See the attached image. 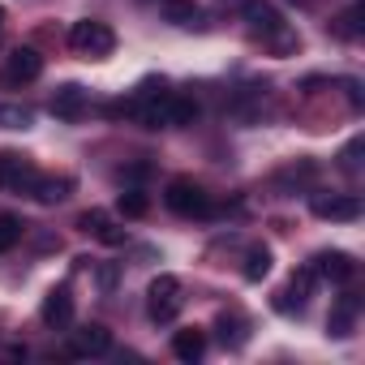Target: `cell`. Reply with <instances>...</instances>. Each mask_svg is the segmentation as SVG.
Instances as JSON below:
<instances>
[{"label":"cell","mask_w":365,"mask_h":365,"mask_svg":"<svg viewBox=\"0 0 365 365\" xmlns=\"http://www.w3.org/2000/svg\"><path fill=\"white\" fill-rule=\"evenodd\" d=\"M69 190H73V180H69V176H35L31 198H35V202H43V207H52V202H65V198H69Z\"/></svg>","instance_id":"obj_14"},{"label":"cell","mask_w":365,"mask_h":365,"mask_svg":"<svg viewBox=\"0 0 365 365\" xmlns=\"http://www.w3.org/2000/svg\"><path fill=\"white\" fill-rule=\"evenodd\" d=\"M220 339H224V344H232V348H241V344H245L241 318H228V314H220Z\"/></svg>","instance_id":"obj_22"},{"label":"cell","mask_w":365,"mask_h":365,"mask_svg":"<svg viewBox=\"0 0 365 365\" xmlns=\"http://www.w3.org/2000/svg\"><path fill=\"white\" fill-rule=\"evenodd\" d=\"M52 116H61V120H78L82 112H86V91L78 86V82H69V86H61L56 95H52Z\"/></svg>","instance_id":"obj_13"},{"label":"cell","mask_w":365,"mask_h":365,"mask_svg":"<svg viewBox=\"0 0 365 365\" xmlns=\"http://www.w3.org/2000/svg\"><path fill=\"white\" fill-rule=\"evenodd\" d=\"M69 48L78 52V56H112V48H116V35H112V26L108 22H95V18H82V22H73V31H69Z\"/></svg>","instance_id":"obj_2"},{"label":"cell","mask_w":365,"mask_h":365,"mask_svg":"<svg viewBox=\"0 0 365 365\" xmlns=\"http://www.w3.org/2000/svg\"><path fill=\"white\" fill-rule=\"evenodd\" d=\"M180 305H185V297H180V279L176 275H155L150 288H146V314H150V322H172L180 314Z\"/></svg>","instance_id":"obj_3"},{"label":"cell","mask_w":365,"mask_h":365,"mask_svg":"<svg viewBox=\"0 0 365 365\" xmlns=\"http://www.w3.org/2000/svg\"><path fill=\"white\" fill-rule=\"evenodd\" d=\"M198 120V103L194 99H180V95H172V129H180V125H194Z\"/></svg>","instance_id":"obj_21"},{"label":"cell","mask_w":365,"mask_h":365,"mask_svg":"<svg viewBox=\"0 0 365 365\" xmlns=\"http://www.w3.org/2000/svg\"><path fill=\"white\" fill-rule=\"evenodd\" d=\"M22 232H26V224H22L18 215H9V211L0 215V254H9V250L22 241Z\"/></svg>","instance_id":"obj_19"},{"label":"cell","mask_w":365,"mask_h":365,"mask_svg":"<svg viewBox=\"0 0 365 365\" xmlns=\"http://www.w3.org/2000/svg\"><path fill=\"white\" fill-rule=\"evenodd\" d=\"M245 18H250V26H254L258 35H279V31H284V18L267 5V0H250V5H245Z\"/></svg>","instance_id":"obj_16"},{"label":"cell","mask_w":365,"mask_h":365,"mask_svg":"<svg viewBox=\"0 0 365 365\" xmlns=\"http://www.w3.org/2000/svg\"><path fill=\"white\" fill-rule=\"evenodd\" d=\"M163 22H172L180 31H194V26H202V9L194 0H163Z\"/></svg>","instance_id":"obj_15"},{"label":"cell","mask_w":365,"mask_h":365,"mask_svg":"<svg viewBox=\"0 0 365 365\" xmlns=\"http://www.w3.org/2000/svg\"><path fill=\"white\" fill-rule=\"evenodd\" d=\"M309 211H314L318 220L348 224V220H356V215H361V198H356V194H314Z\"/></svg>","instance_id":"obj_5"},{"label":"cell","mask_w":365,"mask_h":365,"mask_svg":"<svg viewBox=\"0 0 365 365\" xmlns=\"http://www.w3.org/2000/svg\"><path fill=\"white\" fill-rule=\"evenodd\" d=\"M163 202H168V211L185 215V220H207V215L215 211L211 194L198 185L194 176H176V180H168V190H163Z\"/></svg>","instance_id":"obj_1"},{"label":"cell","mask_w":365,"mask_h":365,"mask_svg":"<svg viewBox=\"0 0 365 365\" xmlns=\"http://www.w3.org/2000/svg\"><path fill=\"white\" fill-rule=\"evenodd\" d=\"M116 207H120V215H129V220H142V215L150 211V198H146L142 190H125Z\"/></svg>","instance_id":"obj_20"},{"label":"cell","mask_w":365,"mask_h":365,"mask_svg":"<svg viewBox=\"0 0 365 365\" xmlns=\"http://www.w3.org/2000/svg\"><path fill=\"white\" fill-rule=\"evenodd\" d=\"M361 18H365V9H361V5H356V9H348V14L339 18V22H344V26H339V35H361Z\"/></svg>","instance_id":"obj_23"},{"label":"cell","mask_w":365,"mask_h":365,"mask_svg":"<svg viewBox=\"0 0 365 365\" xmlns=\"http://www.w3.org/2000/svg\"><path fill=\"white\" fill-rule=\"evenodd\" d=\"M78 228H82L86 237L103 241V245H125V232L112 224V215H108V211H82V215H78Z\"/></svg>","instance_id":"obj_9"},{"label":"cell","mask_w":365,"mask_h":365,"mask_svg":"<svg viewBox=\"0 0 365 365\" xmlns=\"http://www.w3.org/2000/svg\"><path fill=\"white\" fill-rule=\"evenodd\" d=\"M202 352H207V331H202V327H185V331L172 335V356H176V361L194 365Z\"/></svg>","instance_id":"obj_12"},{"label":"cell","mask_w":365,"mask_h":365,"mask_svg":"<svg viewBox=\"0 0 365 365\" xmlns=\"http://www.w3.org/2000/svg\"><path fill=\"white\" fill-rule=\"evenodd\" d=\"M43 73V56L35 52V48H18V52H9V61H5V82H35Z\"/></svg>","instance_id":"obj_7"},{"label":"cell","mask_w":365,"mask_h":365,"mask_svg":"<svg viewBox=\"0 0 365 365\" xmlns=\"http://www.w3.org/2000/svg\"><path fill=\"white\" fill-rule=\"evenodd\" d=\"M309 267H314V275L327 279V284H352V275H356V262H352V254H344V250H322V254L309 258Z\"/></svg>","instance_id":"obj_6"},{"label":"cell","mask_w":365,"mask_h":365,"mask_svg":"<svg viewBox=\"0 0 365 365\" xmlns=\"http://www.w3.org/2000/svg\"><path fill=\"white\" fill-rule=\"evenodd\" d=\"M0 125H5V129H31L35 112L22 108V103H0Z\"/></svg>","instance_id":"obj_18"},{"label":"cell","mask_w":365,"mask_h":365,"mask_svg":"<svg viewBox=\"0 0 365 365\" xmlns=\"http://www.w3.org/2000/svg\"><path fill=\"white\" fill-rule=\"evenodd\" d=\"M271 262H275V258H271V250H267V245H254V250L245 254L241 275H245L250 284H258V279H267V275H271Z\"/></svg>","instance_id":"obj_17"},{"label":"cell","mask_w":365,"mask_h":365,"mask_svg":"<svg viewBox=\"0 0 365 365\" xmlns=\"http://www.w3.org/2000/svg\"><path fill=\"white\" fill-rule=\"evenodd\" d=\"M0 31H5V9H0Z\"/></svg>","instance_id":"obj_24"},{"label":"cell","mask_w":365,"mask_h":365,"mask_svg":"<svg viewBox=\"0 0 365 365\" xmlns=\"http://www.w3.org/2000/svg\"><path fill=\"white\" fill-rule=\"evenodd\" d=\"M108 348H112V331H108V327H99V322H91V327L73 331L69 356H103Z\"/></svg>","instance_id":"obj_8"},{"label":"cell","mask_w":365,"mask_h":365,"mask_svg":"<svg viewBox=\"0 0 365 365\" xmlns=\"http://www.w3.org/2000/svg\"><path fill=\"white\" fill-rule=\"evenodd\" d=\"M356 314H361V301H356L352 292H344V297L335 301L331 318H327V331H331L335 339H348V335H352V327H356Z\"/></svg>","instance_id":"obj_11"},{"label":"cell","mask_w":365,"mask_h":365,"mask_svg":"<svg viewBox=\"0 0 365 365\" xmlns=\"http://www.w3.org/2000/svg\"><path fill=\"white\" fill-rule=\"evenodd\" d=\"M43 322H48V327H56V331L73 322V292H69L65 284H61V288H52V292L43 297Z\"/></svg>","instance_id":"obj_10"},{"label":"cell","mask_w":365,"mask_h":365,"mask_svg":"<svg viewBox=\"0 0 365 365\" xmlns=\"http://www.w3.org/2000/svg\"><path fill=\"white\" fill-rule=\"evenodd\" d=\"M35 176H39V172L31 168L26 155H18V150H0V190H5V194H31Z\"/></svg>","instance_id":"obj_4"}]
</instances>
